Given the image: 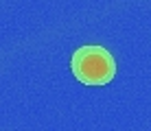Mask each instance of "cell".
<instances>
[{
	"label": "cell",
	"mask_w": 151,
	"mask_h": 131,
	"mask_svg": "<svg viewBox=\"0 0 151 131\" xmlns=\"http://www.w3.org/2000/svg\"><path fill=\"white\" fill-rule=\"evenodd\" d=\"M70 68L83 85H107L116 74V61L103 46H83L75 50Z\"/></svg>",
	"instance_id": "1"
}]
</instances>
